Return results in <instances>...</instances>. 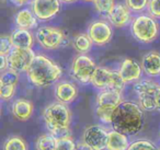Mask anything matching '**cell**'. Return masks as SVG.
<instances>
[{
    "label": "cell",
    "mask_w": 160,
    "mask_h": 150,
    "mask_svg": "<svg viewBox=\"0 0 160 150\" xmlns=\"http://www.w3.org/2000/svg\"><path fill=\"white\" fill-rule=\"evenodd\" d=\"M60 1H62V3H64V5H70V3L76 2L77 0H60Z\"/></svg>",
    "instance_id": "d590c367"
},
{
    "label": "cell",
    "mask_w": 160,
    "mask_h": 150,
    "mask_svg": "<svg viewBox=\"0 0 160 150\" xmlns=\"http://www.w3.org/2000/svg\"><path fill=\"white\" fill-rule=\"evenodd\" d=\"M43 119L48 132L59 138L68 134L71 124V111L67 104L58 101L54 102L44 108Z\"/></svg>",
    "instance_id": "3957f363"
},
{
    "label": "cell",
    "mask_w": 160,
    "mask_h": 150,
    "mask_svg": "<svg viewBox=\"0 0 160 150\" xmlns=\"http://www.w3.org/2000/svg\"><path fill=\"white\" fill-rule=\"evenodd\" d=\"M97 67L96 62L87 54H78L71 62L70 73L76 81L82 84L90 83Z\"/></svg>",
    "instance_id": "9c48e42d"
},
{
    "label": "cell",
    "mask_w": 160,
    "mask_h": 150,
    "mask_svg": "<svg viewBox=\"0 0 160 150\" xmlns=\"http://www.w3.org/2000/svg\"><path fill=\"white\" fill-rule=\"evenodd\" d=\"M142 64L133 58H125L118 69V73L125 83H136L142 79Z\"/></svg>",
    "instance_id": "5bb4252c"
},
{
    "label": "cell",
    "mask_w": 160,
    "mask_h": 150,
    "mask_svg": "<svg viewBox=\"0 0 160 150\" xmlns=\"http://www.w3.org/2000/svg\"><path fill=\"white\" fill-rule=\"evenodd\" d=\"M147 11L151 17L160 19V0H149Z\"/></svg>",
    "instance_id": "1f68e13d"
},
{
    "label": "cell",
    "mask_w": 160,
    "mask_h": 150,
    "mask_svg": "<svg viewBox=\"0 0 160 150\" xmlns=\"http://www.w3.org/2000/svg\"><path fill=\"white\" fill-rule=\"evenodd\" d=\"M142 67L144 72L149 78H156L160 76V54L151 51L145 54L142 58Z\"/></svg>",
    "instance_id": "ac0fdd59"
},
{
    "label": "cell",
    "mask_w": 160,
    "mask_h": 150,
    "mask_svg": "<svg viewBox=\"0 0 160 150\" xmlns=\"http://www.w3.org/2000/svg\"><path fill=\"white\" fill-rule=\"evenodd\" d=\"M56 150H77V143L73 141L72 137L69 134L57 138V148Z\"/></svg>",
    "instance_id": "83f0119b"
},
{
    "label": "cell",
    "mask_w": 160,
    "mask_h": 150,
    "mask_svg": "<svg viewBox=\"0 0 160 150\" xmlns=\"http://www.w3.org/2000/svg\"><path fill=\"white\" fill-rule=\"evenodd\" d=\"M109 132L103 126L93 124L85 128L82 134V142L92 150H107Z\"/></svg>",
    "instance_id": "8fae6325"
},
{
    "label": "cell",
    "mask_w": 160,
    "mask_h": 150,
    "mask_svg": "<svg viewBox=\"0 0 160 150\" xmlns=\"http://www.w3.org/2000/svg\"><path fill=\"white\" fill-rule=\"evenodd\" d=\"M57 148V137L53 134H42L35 141L36 150H56Z\"/></svg>",
    "instance_id": "603a6c76"
},
{
    "label": "cell",
    "mask_w": 160,
    "mask_h": 150,
    "mask_svg": "<svg viewBox=\"0 0 160 150\" xmlns=\"http://www.w3.org/2000/svg\"><path fill=\"white\" fill-rule=\"evenodd\" d=\"M14 22H16L17 28L20 29H27V30H33L38 27V19L33 12L32 8H23L18 13L16 14L14 18Z\"/></svg>",
    "instance_id": "d6986e66"
},
{
    "label": "cell",
    "mask_w": 160,
    "mask_h": 150,
    "mask_svg": "<svg viewBox=\"0 0 160 150\" xmlns=\"http://www.w3.org/2000/svg\"><path fill=\"white\" fill-rule=\"evenodd\" d=\"M1 1H2V2H5V1H6V0H1Z\"/></svg>",
    "instance_id": "74e56055"
},
{
    "label": "cell",
    "mask_w": 160,
    "mask_h": 150,
    "mask_svg": "<svg viewBox=\"0 0 160 150\" xmlns=\"http://www.w3.org/2000/svg\"><path fill=\"white\" fill-rule=\"evenodd\" d=\"M127 150H160V148L150 140L138 139L132 142Z\"/></svg>",
    "instance_id": "4316f807"
},
{
    "label": "cell",
    "mask_w": 160,
    "mask_h": 150,
    "mask_svg": "<svg viewBox=\"0 0 160 150\" xmlns=\"http://www.w3.org/2000/svg\"><path fill=\"white\" fill-rule=\"evenodd\" d=\"M90 83L99 90L114 89V90L121 91V92H123L125 84H126L120 76L118 71L111 70V69H108L105 67L101 66L97 67Z\"/></svg>",
    "instance_id": "52a82bcc"
},
{
    "label": "cell",
    "mask_w": 160,
    "mask_h": 150,
    "mask_svg": "<svg viewBox=\"0 0 160 150\" xmlns=\"http://www.w3.org/2000/svg\"><path fill=\"white\" fill-rule=\"evenodd\" d=\"M35 40L47 51H54L62 47L66 42V36L62 29L53 25H42L35 32Z\"/></svg>",
    "instance_id": "ba28073f"
},
{
    "label": "cell",
    "mask_w": 160,
    "mask_h": 150,
    "mask_svg": "<svg viewBox=\"0 0 160 150\" xmlns=\"http://www.w3.org/2000/svg\"><path fill=\"white\" fill-rule=\"evenodd\" d=\"M18 86H10V84H0V97L3 101H9L14 97Z\"/></svg>",
    "instance_id": "4dcf8cb0"
},
{
    "label": "cell",
    "mask_w": 160,
    "mask_h": 150,
    "mask_svg": "<svg viewBox=\"0 0 160 150\" xmlns=\"http://www.w3.org/2000/svg\"><path fill=\"white\" fill-rule=\"evenodd\" d=\"M133 12L127 8V6L121 2H116L113 9L108 14V20L114 28H125L132 22Z\"/></svg>",
    "instance_id": "9a60e30c"
},
{
    "label": "cell",
    "mask_w": 160,
    "mask_h": 150,
    "mask_svg": "<svg viewBox=\"0 0 160 150\" xmlns=\"http://www.w3.org/2000/svg\"><path fill=\"white\" fill-rule=\"evenodd\" d=\"M111 126L126 135H135L144 127V110L135 102L124 101L113 113Z\"/></svg>",
    "instance_id": "6da1fadb"
},
{
    "label": "cell",
    "mask_w": 160,
    "mask_h": 150,
    "mask_svg": "<svg viewBox=\"0 0 160 150\" xmlns=\"http://www.w3.org/2000/svg\"><path fill=\"white\" fill-rule=\"evenodd\" d=\"M87 33L91 38L94 45L103 46L110 43L113 38V25L109 22V20L98 19L90 23Z\"/></svg>",
    "instance_id": "30bf717a"
},
{
    "label": "cell",
    "mask_w": 160,
    "mask_h": 150,
    "mask_svg": "<svg viewBox=\"0 0 160 150\" xmlns=\"http://www.w3.org/2000/svg\"><path fill=\"white\" fill-rule=\"evenodd\" d=\"M1 58V65H0V70L1 72L7 69H9V60H8V55H0Z\"/></svg>",
    "instance_id": "d6a6232c"
},
{
    "label": "cell",
    "mask_w": 160,
    "mask_h": 150,
    "mask_svg": "<svg viewBox=\"0 0 160 150\" xmlns=\"http://www.w3.org/2000/svg\"><path fill=\"white\" fill-rule=\"evenodd\" d=\"M149 0H125V5L133 13H140L147 9Z\"/></svg>",
    "instance_id": "f1b7e54d"
},
{
    "label": "cell",
    "mask_w": 160,
    "mask_h": 150,
    "mask_svg": "<svg viewBox=\"0 0 160 150\" xmlns=\"http://www.w3.org/2000/svg\"><path fill=\"white\" fill-rule=\"evenodd\" d=\"M34 112V104L30 100L17 99L11 105V113L16 119L20 122H25L31 118Z\"/></svg>",
    "instance_id": "e0dca14e"
},
{
    "label": "cell",
    "mask_w": 160,
    "mask_h": 150,
    "mask_svg": "<svg viewBox=\"0 0 160 150\" xmlns=\"http://www.w3.org/2000/svg\"><path fill=\"white\" fill-rule=\"evenodd\" d=\"M11 38L13 46L18 48H32L35 41L31 30L20 29V28H17L12 31Z\"/></svg>",
    "instance_id": "ffe728a7"
},
{
    "label": "cell",
    "mask_w": 160,
    "mask_h": 150,
    "mask_svg": "<svg viewBox=\"0 0 160 150\" xmlns=\"http://www.w3.org/2000/svg\"><path fill=\"white\" fill-rule=\"evenodd\" d=\"M32 10L38 17V21H49L54 19L60 11V0H33L31 2Z\"/></svg>",
    "instance_id": "4fadbf2b"
},
{
    "label": "cell",
    "mask_w": 160,
    "mask_h": 150,
    "mask_svg": "<svg viewBox=\"0 0 160 150\" xmlns=\"http://www.w3.org/2000/svg\"><path fill=\"white\" fill-rule=\"evenodd\" d=\"M129 145L131 143H129L126 134L114 129V128L109 132L107 150H127Z\"/></svg>",
    "instance_id": "44dd1931"
},
{
    "label": "cell",
    "mask_w": 160,
    "mask_h": 150,
    "mask_svg": "<svg viewBox=\"0 0 160 150\" xmlns=\"http://www.w3.org/2000/svg\"><path fill=\"white\" fill-rule=\"evenodd\" d=\"M138 104L144 111L160 112V84L151 79H140L134 84Z\"/></svg>",
    "instance_id": "277c9868"
},
{
    "label": "cell",
    "mask_w": 160,
    "mask_h": 150,
    "mask_svg": "<svg viewBox=\"0 0 160 150\" xmlns=\"http://www.w3.org/2000/svg\"><path fill=\"white\" fill-rule=\"evenodd\" d=\"M115 3V0H96L93 5L98 13H100L101 16L108 17V14L111 12Z\"/></svg>",
    "instance_id": "484cf974"
},
{
    "label": "cell",
    "mask_w": 160,
    "mask_h": 150,
    "mask_svg": "<svg viewBox=\"0 0 160 150\" xmlns=\"http://www.w3.org/2000/svg\"><path fill=\"white\" fill-rule=\"evenodd\" d=\"M71 44L75 51L79 54H87L91 49L93 42L88 33H79L73 36Z\"/></svg>",
    "instance_id": "7402d4cb"
},
{
    "label": "cell",
    "mask_w": 160,
    "mask_h": 150,
    "mask_svg": "<svg viewBox=\"0 0 160 150\" xmlns=\"http://www.w3.org/2000/svg\"><path fill=\"white\" fill-rule=\"evenodd\" d=\"M55 98L58 102L65 104L72 103L78 97V89L70 81H58L54 88Z\"/></svg>",
    "instance_id": "2e32d148"
},
{
    "label": "cell",
    "mask_w": 160,
    "mask_h": 150,
    "mask_svg": "<svg viewBox=\"0 0 160 150\" xmlns=\"http://www.w3.org/2000/svg\"><path fill=\"white\" fill-rule=\"evenodd\" d=\"M77 150H92V149L90 147H88L87 145H85L83 142H81L77 145Z\"/></svg>",
    "instance_id": "e575fe53"
},
{
    "label": "cell",
    "mask_w": 160,
    "mask_h": 150,
    "mask_svg": "<svg viewBox=\"0 0 160 150\" xmlns=\"http://www.w3.org/2000/svg\"><path fill=\"white\" fill-rule=\"evenodd\" d=\"M160 27L157 19L150 14H138L131 22V33L136 41L144 44H149L159 36Z\"/></svg>",
    "instance_id": "5b68a950"
},
{
    "label": "cell",
    "mask_w": 160,
    "mask_h": 150,
    "mask_svg": "<svg viewBox=\"0 0 160 150\" xmlns=\"http://www.w3.org/2000/svg\"><path fill=\"white\" fill-rule=\"evenodd\" d=\"M3 150H28V145L20 136H12L3 143Z\"/></svg>",
    "instance_id": "cb8c5ba5"
},
{
    "label": "cell",
    "mask_w": 160,
    "mask_h": 150,
    "mask_svg": "<svg viewBox=\"0 0 160 150\" xmlns=\"http://www.w3.org/2000/svg\"><path fill=\"white\" fill-rule=\"evenodd\" d=\"M36 54L32 48H18L13 47L8 55L9 68L20 72H27L33 62Z\"/></svg>",
    "instance_id": "7c38bea8"
},
{
    "label": "cell",
    "mask_w": 160,
    "mask_h": 150,
    "mask_svg": "<svg viewBox=\"0 0 160 150\" xmlns=\"http://www.w3.org/2000/svg\"><path fill=\"white\" fill-rule=\"evenodd\" d=\"M123 95L121 91L114 89H103L97 95L96 114L102 123H112L113 113L123 103Z\"/></svg>",
    "instance_id": "8992f818"
},
{
    "label": "cell",
    "mask_w": 160,
    "mask_h": 150,
    "mask_svg": "<svg viewBox=\"0 0 160 150\" xmlns=\"http://www.w3.org/2000/svg\"><path fill=\"white\" fill-rule=\"evenodd\" d=\"M19 72L12 69H7L2 71L0 76V84H10V86H18L19 83Z\"/></svg>",
    "instance_id": "d4e9b609"
},
{
    "label": "cell",
    "mask_w": 160,
    "mask_h": 150,
    "mask_svg": "<svg viewBox=\"0 0 160 150\" xmlns=\"http://www.w3.org/2000/svg\"><path fill=\"white\" fill-rule=\"evenodd\" d=\"M29 81L38 88H47L56 84L62 76V69L49 57L38 54L27 71Z\"/></svg>",
    "instance_id": "7a4b0ae2"
},
{
    "label": "cell",
    "mask_w": 160,
    "mask_h": 150,
    "mask_svg": "<svg viewBox=\"0 0 160 150\" xmlns=\"http://www.w3.org/2000/svg\"><path fill=\"white\" fill-rule=\"evenodd\" d=\"M10 1H11L12 5H14L16 7L21 8V7H24V6H27L28 3L32 2L33 0H10Z\"/></svg>",
    "instance_id": "836d02e7"
},
{
    "label": "cell",
    "mask_w": 160,
    "mask_h": 150,
    "mask_svg": "<svg viewBox=\"0 0 160 150\" xmlns=\"http://www.w3.org/2000/svg\"><path fill=\"white\" fill-rule=\"evenodd\" d=\"M13 47L11 34H2L0 36V55H9Z\"/></svg>",
    "instance_id": "f546056e"
},
{
    "label": "cell",
    "mask_w": 160,
    "mask_h": 150,
    "mask_svg": "<svg viewBox=\"0 0 160 150\" xmlns=\"http://www.w3.org/2000/svg\"><path fill=\"white\" fill-rule=\"evenodd\" d=\"M83 1H86V2H94L96 0H83Z\"/></svg>",
    "instance_id": "8d00e7d4"
}]
</instances>
